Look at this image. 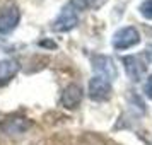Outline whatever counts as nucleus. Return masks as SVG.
<instances>
[{
	"label": "nucleus",
	"mask_w": 152,
	"mask_h": 145,
	"mask_svg": "<svg viewBox=\"0 0 152 145\" xmlns=\"http://www.w3.org/2000/svg\"><path fill=\"white\" fill-rule=\"evenodd\" d=\"M138 12L144 19L152 21V0H144L140 5H138Z\"/></svg>",
	"instance_id": "nucleus-11"
},
{
	"label": "nucleus",
	"mask_w": 152,
	"mask_h": 145,
	"mask_svg": "<svg viewBox=\"0 0 152 145\" xmlns=\"http://www.w3.org/2000/svg\"><path fill=\"white\" fill-rule=\"evenodd\" d=\"M21 21V10L17 5H5L0 10V36L10 34Z\"/></svg>",
	"instance_id": "nucleus-6"
},
{
	"label": "nucleus",
	"mask_w": 152,
	"mask_h": 145,
	"mask_svg": "<svg viewBox=\"0 0 152 145\" xmlns=\"http://www.w3.org/2000/svg\"><path fill=\"white\" fill-rule=\"evenodd\" d=\"M79 24V10H77L72 4H67L62 9V12L58 14L53 24H51V31L55 33H69Z\"/></svg>",
	"instance_id": "nucleus-1"
},
{
	"label": "nucleus",
	"mask_w": 152,
	"mask_h": 145,
	"mask_svg": "<svg viewBox=\"0 0 152 145\" xmlns=\"http://www.w3.org/2000/svg\"><path fill=\"white\" fill-rule=\"evenodd\" d=\"M111 43H113V48L118 50V51L130 50L140 43V33H138L137 28L126 26V28L118 29L116 33L113 34V41Z\"/></svg>",
	"instance_id": "nucleus-2"
},
{
	"label": "nucleus",
	"mask_w": 152,
	"mask_h": 145,
	"mask_svg": "<svg viewBox=\"0 0 152 145\" xmlns=\"http://www.w3.org/2000/svg\"><path fill=\"white\" fill-rule=\"evenodd\" d=\"M145 142H147V145H152V135H151V137L145 138Z\"/></svg>",
	"instance_id": "nucleus-13"
},
{
	"label": "nucleus",
	"mask_w": 152,
	"mask_h": 145,
	"mask_svg": "<svg viewBox=\"0 0 152 145\" xmlns=\"http://www.w3.org/2000/svg\"><path fill=\"white\" fill-rule=\"evenodd\" d=\"M91 63H92V70L96 74H99V77H104L106 80H115L118 77V68L111 56L94 55L91 58Z\"/></svg>",
	"instance_id": "nucleus-5"
},
{
	"label": "nucleus",
	"mask_w": 152,
	"mask_h": 145,
	"mask_svg": "<svg viewBox=\"0 0 152 145\" xmlns=\"http://www.w3.org/2000/svg\"><path fill=\"white\" fill-rule=\"evenodd\" d=\"M144 94L149 101H152V74L147 77V80H145V84H144Z\"/></svg>",
	"instance_id": "nucleus-12"
},
{
	"label": "nucleus",
	"mask_w": 152,
	"mask_h": 145,
	"mask_svg": "<svg viewBox=\"0 0 152 145\" xmlns=\"http://www.w3.org/2000/svg\"><path fill=\"white\" fill-rule=\"evenodd\" d=\"M82 97H84L82 87L77 85V84H70L63 90L62 97H60V103L67 109H75V108H79V104L82 103Z\"/></svg>",
	"instance_id": "nucleus-8"
},
{
	"label": "nucleus",
	"mask_w": 152,
	"mask_h": 145,
	"mask_svg": "<svg viewBox=\"0 0 152 145\" xmlns=\"http://www.w3.org/2000/svg\"><path fill=\"white\" fill-rule=\"evenodd\" d=\"M121 63H123L125 74H126L128 79L133 80V82L142 80L145 77V74H147V63L142 60V56H137V55L123 56V58H121Z\"/></svg>",
	"instance_id": "nucleus-4"
},
{
	"label": "nucleus",
	"mask_w": 152,
	"mask_h": 145,
	"mask_svg": "<svg viewBox=\"0 0 152 145\" xmlns=\"http://www.w3.org/2000/svg\"><path fill=\"white\" fill-rule=\"evenodd\" d=\"M89 97L92 101H97V103H104V101H108L113 94V87H111V82L110 80H106L104 77H92L89 80Z\"/></svg>",
	"instance_id": "nucleus-3"
},
{
	"label": "nucleus",
	"mask_w": 152,
	"mask_h": 145,
	"mask_svg": "<svg viewBox=\"0 0 152 145\" xmlns=\"http://www.w3.org/2000/svg\"><path fill=\"white\" fill-rule=\"evenodd\" d=\"M108 0H70V4L77 10H97L106 4Z\"/></svg>",
	"instance_id": "nucleus-10"
},
{
	"label": "nucleus",
	"mask_w": 152,
	"mask_h": 145,
	"mask_svg": "<svg viewBox=\"0 0 152 145\" xmlns=\"http://www.w3.org/2000/svg\"><path fill=\"white\" fill-rule=\"evenodd\" d=\"M19 70H21V65H19L17 60H12V58L0 60V87L7 85L19 74Z\"/></svg>",
	"instance_id": "nucleus-9"
},
{
	"label": "nucleus",
	"mask_w": 152,
	"mask_h": 145,
	"mask_svg": "<svg viewBox=\"0 0 152 145\" xmlns=\"http://www.w3.org/2000/svg\"><path fill=\"white\" fill-rule=\"evenodd\" d=\"M31 128V119L24 116H12L0 123V130L5 135H22Z\"/></svg>",
	"instance_id": "nucleus-7"
}]
</instances>
